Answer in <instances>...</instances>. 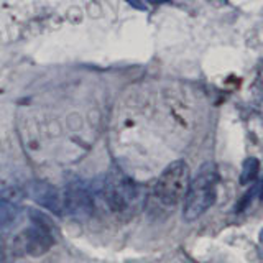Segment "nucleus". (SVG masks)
I'll return each mask as SVG.
<instances>
[{
    "label": "nucleus",
    "mask_w": 263,
    "mask_h": 263,
    "mask_svg": "<svg viewBox=\"0 0 263 263\" xmlns=\"http://www.w3.org/2000/svg\"><path fill=\"white\" fill-rule=\"evenodd\" d=\"M63 212L68 214L72 219H87L92 216L94 211V196L90 187L76 179L66 186L63 193Z\"/></svg>",
    "instance_id": "20e7f679"
},
{
    "label": "nucleus",
    "mask_w": 263,
    "mask_h": 263,
    "mask_svg": "<svg viewBox=\"0 0 263 263\" xmlns=\"http://www.w3.org/2000/svg\"><path fill=\"white\" fill-rule=\"evenodd\" d=\"M18 204L0 199V226H7L13 222L18 216Z\"/></svg>",
    "instance_id": "0eeeda50"
},
{
    "label": "nucleus",
    "mask_w": 263,
    "mask_h": 263,
    "mask_svg": "<svg viewBox=\"0 0 263 263\" xmlns=\"http://www.w3.org/2000/svg\"><path fill=\"white\" fill-rule=\"evenodd\" d=\"M20 250L23 253H28L31 257H40V255L46 253L53 245V232L45 230L33 224L30 229L23 230L20 237L16 238Z\"/></svg>",
    "instance_id": "39448f33"
},
{
    "label": "nucleus",
    "mask_w": 263,
    "mask_h": 263,
    "mask_svg": "<svg viewBox=\"0 0 263 263\" xmlns=\"http://www.w3.org/2000/svg\"><path fill=\"white\" fill-rule=\"evenodd\" d=\"M191 173L186 161H173L170 166L161 173L155 184V196L163 205H176L181 199H184Z\"/></svg>",
    "instance_id": "7ed1b4c3"
},
{
    "label": "nucleus",
    "mask_w": 263,
    "mask_h": 263,
    "mask_svg": "<svg viewBox=\"0 0 263 263\" xmlns=\"http://www.w3.org/2000/svg\"><path fill=\"white\" fill-rule=\"evenodd\" d=\"M219 175L216 166L208 161L197 171L194 179L189 181L187 191L184 196L183 217L186 220H196L208 211L216 201V187H217Z\"/></svg>",
    "instance_id": "f03ea898"
},
{
    "label": "nucleus",
    "mask_w": 263,
    "mask_h": 263,
    "mask_svg": "<svg viewBox=\"0 0 263 263\" xmlns=\"http://www.w3.org/2000/svg\"><path fill=\"white\" fill-rule=\"evenodd\" d=\"M27 191L33 201L40 205H43V208H46L49 212H53L54 216H61L63 214L61 194L53 184L46 183V181L35 179L28 184Z\"/></svg>",
    "instance_id": "423d86ee"
},
{
    "label": "nucleus",
    "mask_w": 263,
    "mask_h": 263,
    "mask_svg": "<svg viewBox=\"0 0 263 263\" xmlns=\"http://www.w3.org/2000/svg\"><path fill=\"white\" fill-rule=\"evenodd\" d=\"M260 170V161L257 158H249L245 160L243 166H242V173H240V183L242 184H249L257 178Z\"/></svg>",
    "instance_id": "6e6552de"
},
{
    "label": "nucleus",
    "mask_w": 263,
    "mask_h": 263,
    "mask_svg": "<svg viewBox=\"0 0 263 263\" xmlns=\"http://www.w3.org/2000/svg\"><path fill=\"white\" fill-rule=\"evenodd\" d=\"M99 194L114 214L134 212L142 199L140 186L119 168H112L102 178Z\"/></svg>",
    "instance_id": "f257e3e1"
}]
</instances>
